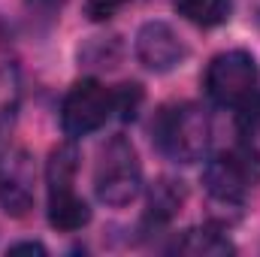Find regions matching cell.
I'll return each instance as SVG.
<instances>
[{
    "label": "cell",
    "instance_id": "5bb4252c",
    "mask_svg": "<svg viewBox=\"0 0 260 257\" xmlns=\"http://www.w3.org/2000/svg\"><path fill=\"white\" fill-rule=\"evenodd\" d=\"M121 6V0H88V18L91 21H106L115 15V9Z\"/></svg>",
    "mask_w": 260,
    "mask_h": 257
},
{
    "label": "cell",
    "instance_id": "7a4b0ae2",
    "mask_svg": "<svg viewBox=\"0 0 260 257\" xmlns=\"http://www.w3.org/2000/svg\"><path fill=\"white\" fill-rule=\"evenodd\" d=\"M94 194L103 206L121 209L142 194V167L139 154L127 136H112L94 170Z\"/></svg>",
    "mask_w": 260,
    "mask_h": 257
},
{
    "label": "cell",
    "instance_id": "30bf717a",
    "mask_svg": "<svg viewBox=\"0 0 260 257\" xmlns=\"http://www.w3.org/2000/svg\"><path fill=\"white\" fill-rule=\"evenodd\" d=\"M76 170H79V148L73 145V139L55 145L52 154H49V164H46V185H49V194L73 188Z\"/></svg>",
    "mask_w": 260,
    "mask_h": 257
},
{
    "label": "cell",
    "instance_id": "8fae6325",
    "mask_svg": "<svg viewBox=\"0 0 260 257\" xmlns=\"http://www.w3.org/2000/svg\"><path fill=\"white\" fill-rule=\"evenodd\" d=\"M179 15H185L197 27H215L230 18L233 0H173Z\"/></svg>",
    "mask_w": 260,
    "mask_h": 257
},
{
    "label": "cell",
    "instance_id": "9c48e42d",
    "mask_svg": "<svg viewBox=\"0 0 260 257\" xmlns=\"http://www.w3.org/2000/svg\"><path fill=\"white\" fill-rule=\"evenodd\" d=\"M176 251L182 254H203V257H224V254H233L236 245L230 242V236L218 227H194L188 230L179 242H176Z\"/></svg>",
    "mask_w": 260,
    "mask_h": 257
},
{
    "label": "cell",
    "instance_id": "6da1fadb",
    "mask_svg": "<svg viewBox=\"0 0 260 257\" xmlns=\"http://www.w3.org/2000/svg\"><path fill=\"white\" fill-rule=\"evenodd\" d=\"M154 139L157 148L179 164H197L209 151L212 139V121L203 106L197 103H179L160 112L154 124Z\"/></svg>",
    "mask_w": 260,
    "mask_h": 257
},
{
    "label": "cell",
    "instance_id": "7c38bea8",
    "mask_svg": "<svg viewBox=\"0 0 260 257\" xmlns=\"http://www.w3.org/2000/svg\"><path fill=\"white\" fill-rule=\"evenodd\" d=\"M185 203V188L182 182H173V179H160L154 188H151V197H148V215L154 221H170Z\"/></svg>",
    "mask_w": 260,
    "mask_h": 257
},
{
    "label": "cell",
    "instance_id": "8992f818",
    "mask_svg": "<svg viewBox=\"0 0 260 257\" xmlns=\"http://www.w3.org/2000/svg\"><path fill=\"white\" fill-rule=\"evenodd\" d=\"M37 173H34V157L24 148L9 151L0 160V209L9 218H24L34 209L37 197Z\"/></svg>",
    "mask_w": 260,
    "mask_h": 257
},
{
    "label": "cell",
    "instance_id": "277c9868",
    "mask_svg": "<svg viewBox=\"0 0 260 257\" xmlns=\"http://www.w3.org/2000/svg\"><path fill=\"white\" fill-rule=\"evenodd\" d=\"M112 112V91H106L97 79H82L67 91L61 103V127L70 139H79L100 130Z\"/></svg>",
    "mask_w": 260,
    "mask_h": 257
},
{
    "label": "cell",
    "instance_id": "3957f363",
    "mask_svg": "<svg viewBox=\"0 0 260 257\" xmlns=\"http://www.w3.org/2000/svg\"><path fill=\"white\" fill-rule=\"evenodd\" d=\"M257 61L245 49H230L215 55L206 70V94L218 106H230V109H239L245 100H251L257 94Z\"/></svg>",
    "mask_w": 260,
    "mask_h": 257
},
{
    "label": "cell",
    "instance_id": "9a60e30c",
    "mask_svg": "<svg viewBox=\"0 0 260 257\" xmlns=\"http://www.w3.org/2000/svg\"><path fill=\"white\" fill-rule=\"evenodd\" d=\"M21 251H27V254H46V245H40V242H15V245H9V254H21Z\"/></svg>",
    "mask_w": 260,
    "mask_h": 257
},
{
    "label": "cell",
    "instance_id": "52a82bcc",
    "mask_svg": "<svg viewBox=\"0 0 260 257\" xmlns=\"http://www.w3.org/2000/svg\"><path fill=\"white\" fill-rule=\"evenodd\" d=\"M136 58L148 73H170L188 58V49L167 21H145L136 30Z\"/></svg>",
    "mask_w": 260,
    "mask_h": 257
},
{
    "label": "cell",
    "instance_id": "4fadbf2b",
    "mask_svg": "<svg viewBox=\"0 0 260 257\" xmlns=\"http://www.w3.org/2000/svg\"><path fill=\"white\" fill-rule=\"evenodd\" d=\"M139 103H142V88H139V85H121V88L112 94V109H115L124 121L136 118Z\"/></svg>",
    "mask_w": 260,
    "mask_h": 257
},
{
    "label": "cell",
    "instance_id": "ba28073f",
    "mask_svg": "<svg viewBox=\"0 0 260 257\" xmlns=\"http://www.w3.org/2000/svg\"><path fill=\"white\" fill-rule=\"evenodd\" d=\"M88 221H91V209H88V203L73 191V188L49 194V224H52L55 230H61V233H76V230H82Z\"/></svg>",
    "mask_w": 260,
    "mask_h": 257
},
{
    "label": "cell",
    "instance_id": "5b68a950",
    "mask_svg": "<svg viewBox=\"0 0 260 257\" xmlns=\"http://www.w3.org/2000/svg\"><path fill=\"white\" fill-rule=\"evenodd\" d=\"M254 182H257V173H254V154L251 151L215 154L203 170L206 194L224 206H239L248 197Z\"/></svg>",
    "mask_w": 260,
    "mask_h": 257
}]
</instances>
